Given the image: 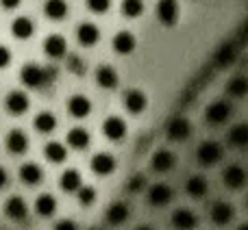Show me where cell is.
Listing matches in <instances>:
<instances>
[{
	"instance_id": "44dd1931",
	"label": "cell",
	"mask_w": 248,
	"mask_h": 230,
	"mask_svg": "<svg viewBox=\"0 0 248 230\" xmlns=\"http://www.w3.org/2000/svg\"><path fill=\"white\" fill-rule=\"evenodd\" d=\"M77 37L83 46H94V43L100 39V30H98V26L92 24V22H83L77 30Z\"/></svg>"
},
{
	"instance_id": "d590c367",
	"label": "cell",
	"mask_w": 248,
	"mask_h": 230,
	"mask_svg": "<svg viewBox=\"0 0 248 230\" xmlns=\"http://www.w3.org/2000/svg\"><path fill=\"white\" fill-rule=\"evenodd\" d=\"M96 200V189L94 187H81L78 189V202L83 206H90Z\"/></svg>"
},
{
	"instance_id": "8992f818",
	"label": "cell",
	"mask_w": 248,
	"mask_h": 230,
	"mask_svg": "<svg viewBox=\"0 0 248 230\" xmlns=\"http://www.w3.org/2000/svg\"><path fill=\"white\" fill-rule=\"evenodd\" d=\"M233 217H235V206L231 202L220 200L211 206V222L216 226H227V224L233 222Z\"/></svg>"
},
{
	"instance_id": "7402d4cb",
	"label": "cell",
	"mask_w": 248,
	"mask_h": 230,
	"mask_svg": "<svg viewBox=\"0 0 248 230\" xmlns=\"http://www.w3.org/2000/svg\"><path fill=\"white\" fill-rule=\"evenodd\" d=\"M26 148H29V139H26V135L22 130H9L7 135V150L11 154H22L26 152Z\"/></svg>"
},
{
	"instance_id": "b9f144b4",
	"label": "cell",
	"mask_w": 248,
	"mask_h": 230,
	"mask_svg": "<svg viewBox=\"0 0 248 230\" xmlns=\"http://www.w3.org/2000/svg\"><path fill=\"white\" fill-rule=\"evenodd\" d=\"M4 185H7V172H4V167L0 165V189H2Z\"/></svg>"
},
{
	"instance_id": "6da1fadb",
	"label": "cell",
	"mask_w": 248,
	"mask_h": 230,
	"mask_svg": "<svg viewBox=\"0 0 248 230\" xmlns=\"http://www.w3.org/2000/svg\"><path fill=\"white\" fill-rule=\"evenodd\" d=\"M20 78L26 87H42L50 78H55V70L52 68H42L37 63H26L20 72Z\"/></svg>"
},
{
	"instance_id": "2e32d148",
	"label": "cell",
	"mask_w": 248,
	"mask_h": 230,
	"mask_svg": "<svg viewBox=\"0 0 248 230\" xmlns=\"http://www.w3.org/2000/svg\"><path fill=\"white\" fill-rule=\"evenodd\" d=\"M4 213H7L9 219L22 222V219L29 215V206H26V202L22 200L20 196H13V198H9L7 204H4Z\"/></svg>"
},
{
	"instance_id": "ffe728a7",
	"label": "cell",
	"mask_w": 248,
	"mask_h": 230,
	"mask_svg": "<svg viewBox=\"0 0 248 230\" xmlns=\"http://www.w3.org/2000/svg\"><path fill=\"white\" fill-rule=\"evenodd\" d=\"M137 46V39L133 33H128V30H120V33L113 37V50L120 52V55H131L133 50H135Z\"/></svg>"
},
{
	"instance_id": "7bdbcfd3",
	"label": "cell",
	"mask_w": 248,
	"mask_h": 230,
	"mask_svg": "<svg viewBox=\"0 0 248 230\" xmlns=\"http://www.w3.org/2000/svg\"><path fill=\"white\" fill-rule=\"evenodd\" d=\"M237 230H248V222H246V224H242V226L237 228Z\"/></svg>"
},
{
	"instance_id": "8d00e7d4",
	"label": "cell",
	"mask_w": 248,
	"mask_h": 230,
	"mask_svg": "<svg viewBox=\"0 0 248 230\" xmlns=\"http://www.w3.org/2000/svg\"><path fill=\"white\" fill-rule=\"evenodd\" d=\"M111 4V0H87V7L92 9L94 13H105Z\"/></svg>"
},
{
	"instance_id": "52a82bcc",
	"label": "cell",
	"mask_w": 248,
	"mask_h": 230,
	"mask_svg": "<svg viewBox=\"0 0 248 230\" xmlns=\"http://www.w3.org/2000/svg\"><path fill=\"white\" fill-rule=\"evenodd\" d=\"M222 178H224V185H227L229 189H242L246 185V170L242 165H237V163H231V165L224 167L222 172Z\"/></svg>"
},
{
	"instance_id": "60d3db41",
	"label": "cell",
	"mask_w": 248,
	"mask_h": 230,
	"mask_svg": "<svg viewBox=\"0 0 248 230\" xmlns=\"http://www.w3.org/2000/svg\"><path fill=\"white\" fill-rule=\"evenodd\" d=\"M20 2H22V0H0V4H2L4 9H16Z\"/></svg>"
},
{
	"instance_id": "ee69618b",
	"label": "cell",
	"mask_w": 248,
	"mask_h": 230,
	"mask_svg": "<svg viewBox=\"0 0 248 230\" xmlns=\"http://www.w3.org/2000/svg\"><path fill=\"white\" fill-rule=\"evenodd\" d=\"M137 230H155V228H150V226H140Z\"/></svg>"
},
{
	"instance_id": "4fadbf2b",
	"label": "cell",
	"mask_w": 248,
	"mask_h": 230,
	"mask_svg": "<svg viewBox=\"0 0 248 230\" xmlns=\"http://www.w3.org/2000/svg\"><path fill=\"white\" fill-rule=\"evenodd\" d=\"M172 196H174V193H172V187L166 183H157L148 189V202L155 206H166L168 202L172 200Z\"/></svg>"
},
{
	"instance_id": "ba28073f",
	"label": "cell",
	"mask_w": 248,
	"mask_h": 230,
	"mask_svg": "<svg viewBox=\"0 0 248 230\" xmlns=\"http://www.w3.org/2000/svg\"><path fill=\"white\" fill-rule=\"evenodd\" d=\"M103 132H105V137H107V139L122 141L124 137H126V122H124L122 117H118V115H111V117L105 119Z\"/></svg>"
},
{
	"instance_id": "4316f807",
	"label": "cell",
	"mask_w": 248,
	"mask_h": 230,
	"mask_svg": "<svg viewBox=\"0 0 248 230\" xmlns=\"http://www.w3.org/2000/svg\"><path fill=\"white\" fill-rule=\"evenodd\" d=\"M128 219V206L124 202H113L107 209V222L113 224V226H120Z\"/></svg>"
},
{
	"instance_id": "d6a6232c",
	"label": "cell",
	"mask_w": 248,
	"mask_h": 230,
	"mask_svg": "<svg viewBox=\"0 0 248 230\" xmlns=\"http://www.w3.org/2000/svg\"><path fill=\"white\" fill-rule=\"evenodd\" d=\"M55 126H57V117L50 111H42L35 115V128L39 132H50L55 130Z\"/></svg>"
},
{
	"instance_id": "5bb4252c",
	"label": "cell",
	"mask_w": 248,
	"mask_h": 230,
	"mask_svg": "<svg viewBox=\"0 0 248 230\" xmlns=\"http://www.w3.org/2000/svg\"><path fill=\"white\" fill-rule=\"evenodd\" d=\"M92 170H94V174H98V176H109L113 170H116V158H113L109 152L94 154V158H92Z\"/></svg>"
},
{
	"instance_id": "f6af8a7d",
	"label": "cell",
	"mask_w": 248,
	"mask_h": 230,
	"mask_svg": "<svg viewBox=\"0 0 248 230\" xmlns=\"http://www.w3.org/2000/svg\"><path fill=\"white\" fill-rule=\"evenodd\" d=\"M246 206H248V198H246Z\"/></svg>"
},
{
	"instance_id": "5b68a950",
	"label": "cell",
	"mask_w": 248,
	"mask_h": 230,
	"mask_svg": "<svg viewBox=\"0 0 248 230\" xmlns=\"http://www.w3.org/2000/svg\"><path fill=\"white\" fill-rule=\"evenodd\" d=\"M166 132L172 141H185L189 135H192V124H189L187 117H172L166 126Z\"/></svg>"
},
{
	"instance_id": "7c38bea8",
	"label": "cell",
	"mask_w": 248,
	"mask_h": 230,
	"mask_svg": "<svg viewBox=\"0 0 248 230\" xmlns=\"http://www.w3.org/2000/svg\"><path fill=\"white\" fill-rule=\"evenodd\" d=\"M124 107H126L128 113H141L146 107H148V98L141 89H128L126 96H124Z\"/></svg>"
},
{
	"instance_id": "30bf717a",
	"label": "cell",
	"mask_w": 248,
	"mask_h": 230,
	"mask_svg": "<svg viewBox=\"0 0 248 230\" xmlns=\"http://www.w3.org/2000/svg\"><path fill=\"white\" fill-rule=\"evenodd\" d=\"M172 226L176 230H194L198 226V217L189 209H176L172 213Z\"/></svg>"
},
{
	"instance_id": "9c48e42d",
	"label": "cell",
	"mask_w": 248,
	"mask_h": 230,
	"mask_svg": "<svg viewBox=\"0 0 248 230\" xmlns=\"http://www.w3.org/2000/svg\"><path fill=\"white\" fill-rule=\"evenodd\" d=\"M4 107H7V111L11 115H22L29 109V96L24 94V91H9L7 98H4Z\"/></svg>"
},
{
	"instance_id": "e0dca14e",
	"label": "cell",
	"mask_w": 248,
	"mask_h": 230,
	"mask_svg": "<svg viewBox=\"0 0 248 230\" xmlns=\"http://www.w3.org/2000/svg\"><path fill=\"white\" fill-rule=\"evenodd\" d=\"M227 94L231 98H244L248 96V76L246 74H233L227 81Z\"/></svg>"
},
{
	"instance_id": "cb8c5ba5",
	"label": "cell",
	"mask_w": 248,
	"mask_h": 230,
	"mask_svg": "<svg viewBox=\"0 0 248 230\" xmlns=\"http://www.w3.org/2000/svg\"><path fill=\"white\" fill-rule=\"evenodd\" d=\"M96 83H98L100 87H105V89H113V87L118 85L116 70H113L111 65H100V68L96 70Z\"/></svg>"
},
{
	"instance_id": "f546056e",
	"label": "cell",
	"mask_w": 248,
	"mask_h": 230,
	"mask_svg": "<svg viewBox=\"0 0 248 230\" xmlns=\"http://www.w3.org/2000/svg\"><path fill=\"white\" fill-rule=\"evenodd\" d=\"M44 13H46L50 20H63L65 13H68V4H65V0H46Z\"/></svg>"
},
{
	"instance_id": "83f0119b",
	"label": "cell",
	"mask_w": 248,
	"mask_h": 230,
	"mask_svg": "<svg viewBox=\"0 0 248 230\" xmlns=\"http://www.w3.org/2000/svg\"><path fill=\"white\" fill-rule=\"evenodd\" d=\"M35 211H37V215H42V217H50L57 211V200L50 193H42V196L35 200Z\"/></svg>"
},
{
	"instance_id": "484cf974",
	"label": "cell",
	"mask_w": 248,
	"mask_h": 230,
	"mask_svg": "<svg viewBox=\"0 0 248 230\" xmlns=\"http://www.w3.org/2000/svg\"><path fill=\"white\" fill-rule=\"evenodd\" d=\"M33 30H35V26H33V22L29 20L26 15H22V17H16V20L11 22V33L16 35L17 39H29L31 35H33Z\"/></svg>"
},
{
	"instance_id": "8fae6325",
	"label": "cell",
	"mask_w": 248,
	"mask_h": 230,
	"mask_svg": "<svg viewBox=\"0 0 248 230\" xmlns=\"http://www.w3.org/2000/svg\"><path fill=\"white\" fill-rule=\"evenodd\" d=\"M227 141L233 148H248V122H237L229 128Z\"/></svg>"
},
{
	"instance_id": "277c9868",
	"label": "cell",
	"mask_w": 248,
	"mask_h": 230,
	"mask_svg": "<svg viewBox=\"0 0 248 230\" xmlns=\"http://www.w3.org/2000/svg\"><path fill=\"white\" fill-rule=\"evenodd\" d=\"M157 17L163 26H174L179 22V0H159Z\"/></svg>"
},
{
	"instance_id": "ab89813d",
	"label": "cell",
	"mask_w": 248,
	"mask_h": 230,
	"mask_svg": "<svg viewBox=\"0 0 248 230\" xmlns=\"http://www.w3.org/2000/svg\"><path fill=\"white\" fill-rule=\"evenodd\" d=\"M55 230H78V226L72 219H61V222L55 224Z\"/></svg>"
},
{
	"instance_id": "e575fe53",
	"label": "cell",
	"mask_w": 248,
	"mask_h": 230,
	"mask_svg": "<svg viewBox=\"0 0 248 230\" xmlns=\"http://www.w3.org/2000/svg\"><path fill=\"white\" fill-rule=\"evenodd\" d=\"M122 13L126 17H140L144 13V0H122Z\"/></svg>"
},
{
	"instance_id": "d4e9b609",
	"label": "cell",
	"mask_w": 248,
	"mask_h": 230,
	"mask_svg": "<svg viewBox=\"0 0 248 230\" xmlns=\"http://www.w3.org/2000/svg\"><path fill=\"white\" fill-rule=\"evenodd\" d=\"M20 178L24 185H37L44 178V172L37 163H24L20 167Z\"/></svg>"
},
{
	"instance_id": "9a60e30c",
	"label": "cell",
	"mask_w": 248,
	"mask_h": 230,
	"mask_svg": "<svg viewBox=\"0 0 248 230\" xmlns=\"http://www.w3.org/2000/svg\"><path fill=\"white\" fill-rule=\"evenodd\" d=\"M185 191H187V196H192L194 200H201V198H205L207 191H209V183H207V178L201 174L189 176L187 183H185Z\"/></svg>"
},
{
	"instance_id": "f35d334b",
	"label": "cell",
	"mask_w": 248,
	"mask_h": 230,
	"mask_svg": "<svg viewBox=\"0 0 248 230\" xmlns=\"http://www.w3.org/2000/svg\"><path fill=\"white\" fill-rule=\"evenodd\" d=\"M9 61H11V52H9L7 46H0V70L7 68Z\"/></svg>"
},
{
	"instance_id": "836d02e7",
	"label": "cell",
	"mask_w": 248,
	"mask_h": 230,
	"mask_svg": "<svg viewBox=\"0 0 248 230\" xmlns=\"http://www.w3.org/2000/svg\"><path fill=\"white\" fill-rule=\"evenodd\" d=\"M214 61H216L218 65H229V63H233V61H235V46H233V43H224V46L214 55Z\"/></svg>"
},
{
	"instance_id": "f1b7e54d",
	"label": "cell",
	"mask_w": 248,
	"mask_h": 230,
	"mask_svg": "<svg viewBox=\"0 0 248 230\" xmlns=\"http://www.w3.org/2000/svg\"><path fill=\"white\" fill-rule=\"evenodd\" d=\"M61 189L68 193H78V189H81V174H78L77 170H65L63 174H61V180H59Z\"/></svg>"
},
{
	"instance_id": "3957f363",
	"label": "cell",
	"mask_w": 248,
	"mask_h": 230,
	"mask_svg": "<svg viewBox=\"0 0 248 230\" xmlns=\"http://www.w3.org/2000/svg\"><path fill=\"white\" fill-rule=\"evenodd\" d=\"M231 115H233V107L227 102V100H214L205 111V117L211 126H222L224 122H229Z\"/></svg>"
},
{
	"instance_id": "74e56055",
	"label": "cell",
	"mask_w": 248,
	"mask_h": 230,
	"mask_svg": "<svg viewBox=\"0 0 248 230\" xmlns=\"http://www.w3.org/2000/svg\"><path fill=\"white\" fill-rule=\"evenodd\" d=\"M144 185H146L144 176H133V178L128 180V191H140V189H144Z\"/></svg>"
},
{
	"instance_id": "ac0fdd59",
	"label": "cell",
	"mask_w": 248,
	"mask_h": 230,
	"mask_svg": "<svg viewBox=\"0 0 248 230\" xmlns=\"http://www.w3.org/2000/svg\"><path fill=\"white\" fill-rule=\"evenodd\" d=\"M174 163H176V158H174V154L170 152V150H157V152L153 154V158H150V165H153V170L155 172H170L172 167H174Z\"/></svg>"
},
{
	"instance_id": "d6986e66",
	"label": "cell",
	"mask_w": 248,
	"mask_h": 230,
	"mask_svg": "<svg viewBox=\"0 0 248 230\" xmlns=\"http://www.w3.org/2000/svg\"><path fill=\"white\" fill-rule=\"evenodd\" d=\"M44 50L52 59H61L65 55V50H68V43H65V39L61 35H48L46 42H44Z\"/></svg>"
},
{
	"instance_id": "603a6c76",
	"label": "cell",
	"mask_w": 248,
	"mask_h": 230,
	"mask_svg": "<svg viewBox=\"0 0 248 230\" xmlns=\"http://www.w3.org/2000/svg\"><path fill=\"white\" fill-rule=\"evenodd\" d=\"M68 111L72 113L74 117H85V115H90V111H92L90 98H85V96H81V94L72 96V98L68 100Z\"/></svg>"
},
{
	"instance_id": "1f68e13d",
	"label": "cell",
	"mask_w": 248,
	"mask_h": 230,
	"mask_svg": "<svg viewBox=\"0 0 248 230\" xmlns=\"http://www.w3.org/2000/svg\"><path fill=\"white\" fill-rule=\"evenodd\" d=\"M68 144L72 145L74 150H85L90 145V132L85 128H72L68 132Z\"/></svg>"
},
{
	"instance_id": "4dcf8cb0",
	"label": "cell",
	"mask_w": 248,
	"mask_h": 230,
	"mask_svg": "<svg viewBox=\"0 0 248 230\" xmlns=\"http://www.w3.org/2000/svg\"><path fill=\"white\" fill-rule=\"evenodd\" d=\"M44 154H46V158L50 163H63L65 157H68V150H65V145L59 144V141H50V144H46V148H44Z\"/></svg>"
},
{
	"instance_id": "7a4b0ae2",
	"label": "cell",
	"mask_w": 248,
	"mask_h": 230,
	"mask_svg": "<svg viewBox=\"0 0 248 230\" xmlns=\"http://www.w3.org/2000/svg\"><path fill=\"white\" fill-rule=\"evenodd\" d=\"M222 154H224L222 145H220L218 141H214V139L202 141V144L196 148V158H198V163H201V165H205V167L216 165V163L222 158Z\"/></svg>"
}]
</instances>
